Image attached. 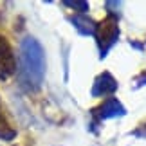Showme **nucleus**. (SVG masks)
<instances>
[{
    "label": "nucleus",
    "mask_w": 146,
    "mask_h": 146,
    "mask_svg": "<svg viewBox=\"0 0 146 146\" xmlns=\"http://www.w3.org/2000/svg\"><path fill=\"white\" fill-rule=\"evenodd\" d=\"M20 63H22V80L29 88H40L45 76V52L36 38L27 36L20 45Z\"/></svg>",
    "instance_id": "f257e3e1"
},
{
    "label": "nucleus",
    "mask_w": 146,
    "mask_h": 146,
    "mask_svg": "<svg viewBox=\"0 0 146 146\" xmlns=\"http://www.w3.org/2000/svg\"><path fill=\"white\" fill-rule=\"evenodd\" d=\"M94 36H96L99 56L105 58L106 52L115 45L117 38H119V24H117V18L115 16H108V18L101 20L99 24H96Z\"/></svg>",
    "instance_id": "f03ea898"
},
{
    "label": "nucleus",
    "mask_w": 146,
    "mask_h": 146,
    "mask_svg": "<svg viewBox=\"0 0 146 146\" xmlns=\"http://www.w3.org/2000/svg\"><path fill=\"white\" fill-rule=\"evenodd\" d=\"M15 56L9 42L0 36V80H9L15 72Z\"/></svg>",
    "instance_id": "7ed1b4c3"
},
{
    "label": "nucleus",
    "mask_w": 146,
    "mask_h": 146,
    "mask_svg": "<svg viewBox=\"0 0 146 146\" xmlns=\"http://www.w3.org/2000/svg\"><path fill=\"white\" fill-rule=\"evenodd\" d=\"M117 90V81L110 72H101V74L94 80L92 85V96L94 98H103V96H110Z\"/></svg>",
    "instance_id": "20e7f679"
},
{
    "label": "nucleus",
    "mask_w": 146,
    "mask_h": 146,
    "mask_svg": "<svg viewBox=\"0 0 146 146\" xmlns=\"http://www.w3.org/2000/svg\"><path fill=\"white\" fill-rule=\"evenodd\" d=\"M125 114H126V108L115 98L106 99L98 108H94V115H96L98 119H114V117H121Z\"/></svg>",
    "instance_id": "39448f33"
},
{
    "label": "nucleus",
    "mask_w": 146,
    "mask_h": 146,
    "mask_svg": "<svg viewBox=\"0 0 146 146\" xmlns=\"http://www.w3.org/2000/svg\"><path fill=\"white\" fill-rule=\"evenodd\" d=\"M70 22L74 24V27L78 31L81 33V35H85V36H88V35H94V31H96V24L88 18V16H83V15H76V16H72L70 18Z\"/></svg>",
    "instance_id": "423d86ee"
},
{
    "label": "nucleus",
    "mask_w": 146,
    "mask_h": 146,
    "mask_svg": "<svg viewBox=\"0 0 146 146\" xmlns=\"http://www.w3.org/2000/svg\"><path fill=\"white\" fill-rule=\"evenodd\" d=\"M15 130L11 128L7 117H5L4 110H2V103H0V139H4V141H11V139L15 137Z\"/></svg>",
    "instance_id": "0eeeda50"
},
{
    "label": "nucleus",
    "mask_w": 146,
    "mask_h": 146,
    "mask_svg": "<svg viewBox=\"0 0 146 146\" xmlns=\"http://www.w3.org/2000/svg\"><path fill=\"white\" fill-rule=\"evenodd\" d=\"M63 5H67V7H74L76 11H81V13H85V11L88 9L87 2H72V0H67V2H63Z\"/></svg>",
    "instance_id": "6e6552de"
},
{
    "label": "nucleus",
    "mask_w": 146,
    "mask_h": 146,
    "mask_svg": "<svg viewBox=\"0 0 146 146\" xmlns=\"http://www.w3.org/2000/svg\"><path fill=\"white\" fill-rule=\"evenodd\" d=\"M132 135H135L139 139H146V123H144V125H141L139 128H135V130L132 132Z\"/></svg>",
    "instance_id": "1a4fd4ad"
},
{
    "label": "nucleus",
    "mask_w": 146,
    "mask_h": 146,
    "mask_svg": "<svg viewBox=\"0 0 146 146\" xmlns=\"http://www.w3.org/2000/svg\"><path fill=\"white\" fill-rule=\"evenodd\" d=\"M137 85H139V87H141V85H146V72H143V74L137 78Z\"/></svg>",
    "instance_id": "9d476101"
}]
</instances>
